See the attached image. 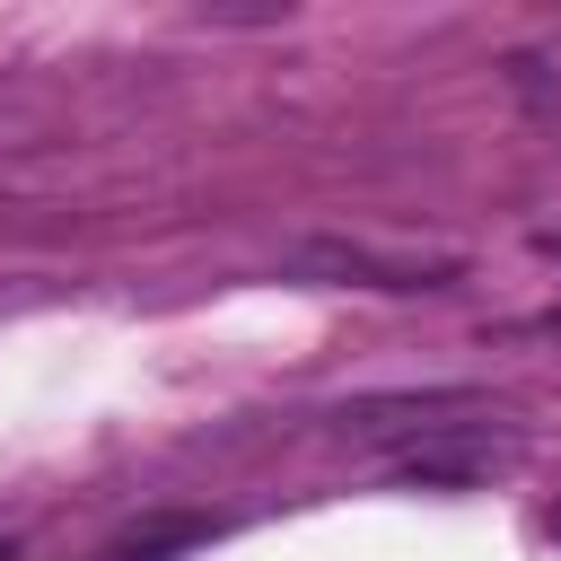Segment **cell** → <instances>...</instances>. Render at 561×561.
Masks as SVG:
<instances>
[{"mask_svg":"<svg viewBox=\"0 0 561 561\" xmlns=\"http://www.w3.org/2000/svg\"><path fill=\"white\" fill-rule=\"evenodd\" d=\"M517 456H526V438H517V430L447 421V430H430V438L394 447V456H386V473H394L403 491H482V482H491V473H508Z\"/></svg>","mask_w":561,"mask_h":561,"instance_id":"cell-1","label":"cell"},{"mask_svg":"<svg viewBox=\"0 0 561 561\" xmlns=\"http://www.w3.org/2000/svg\"><path fill=\"white\" fill-rule=\"evenodd\" d=\"M543 324H561V316H543Z\"/></svg>","mask_w":561,"mask_h":561,"instance_id":"cell-8","label":"cell"},{"mask_svg":"<svg viewBox=\"0 0 561 561\" xmlns=\"http://www.w3.org/2000/svg\"><path fill=\"white\" fill-rule=\"evenodd\" d=\"M517 88H526V96H543V88H552V114H561V79H552L543 61H517Z\"/></svg>","mask_w":561,"mask_h":561,"instance_id":"cell-5","label":"cell"},{"mask_svg":"<svg viewBox=\"0 0 561 561\" xmlns=\"http://www.w3.org/2000/svg\"><path fill=\"white\" fill-rule=\"evenodd\" d=\"M210 535V517H158V526H140L131 543H114V552H96V561H175V552H193Z\"/></svg>","mask_w":561,"mask_h":561,"instance_id":"cell-4","label":"cell"},{"mask_svg":"<svg viewBox=\"0 0 561 561\" xmlns=\"http://www.w3.org/2000/svg\"><path fill=\"white\" fill-rule=\"evenodd\" d=\"M0 561H18V535H0Z\"/></svg>","mask_w":561,"mask_h":561,"instance_id":"cell-6","label":"cell"},{"mask_svg":"<svg viewBox=\"0 0 561 561\" xmlns=\"http://www.w3.org/2000/svg\"><path fill=\"white\" fill-rule=\"evenodd\" d=\"M552 543H561V508H552Z\"/></svg>","mask_w":561,"mask_h":561,"instance_id":"cell-7","label":"cell"},{"mask_svg":"<svg viewBox=\"0 0 561 561\" xmlns=\"http://www.w3.org/2000/svg\"><path fill=\"white\" fill-rule=\"evenodd\" d=\"M289 272L298 280H342V289H394V298L465 280L456 254H394V245H368V237H307V245H289Z\"/></svg>","mask_w":561,"mask_h":561,"instance_id":"cell-2","label":"cell"},{"mask_svg":"<svg viewBox=\"0 0 561 561\" xmlns=\"http://www.w3.org/2000/svg\"><path fill=\"white\" fill-rule=\"evenodd\" d=\"M482 403H491L482 386H421V394H368V403H342V412H333V430H342V438H359V447H368V438H403V447H412V438H430V430H447L456 412H482Z\"/></svg>","mask_w":561,"mask_h":561,"instance_id":"cell-3","label":"cell"}]
</instances>
